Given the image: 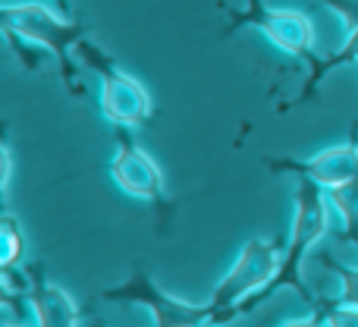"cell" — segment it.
<instances>
[{
	"label": "cell",
	"instance_id": "cell-12",
	"mask_svg": "<svg viewBox=\"0 0 358 327\" xmlns=\"http://www.w3.org/2000/svg\"><path fill=\"white\" fill-rule=\"evenodd\" d=\"M327 4L340 13L346 29H349V38H346V44H343V50L327 63V67H336V63H358V0H327Z\"/></svg>",
	"mask_w": 358,
	"mask_h": 327
},
{
	"label": "cell",
	"instance_id": "cell-8",
	"mask_svg": "<svg viewBox=\"0 0 358 327\" xmlns=\"http://www.w3.org/2000/svg\"><path fill=\"white\" fill-rule=\"evenodd\" d=\"M264 164L273 173H292L296 179H311L321 189H336V186L358 176V145H330L308 161H292V158H273L271 161L267 158Z\"/></svg>",
	"mask_w": 358,
	"mask_h": 327
},
{
	"label": "cell",
	"instance_id": "cell-5",
	"mask_svg": "<svg viewBox=\"0 0 358 327\" xmlns=\"http://www.w3.org/2000/svg\"><path fill=\"white\" fill-rule=\"evenodd\" d=\"M98 299L110 305H126V309L129 305H142V309L151 312L155 327H208V318H210L208 302L192 305L170 296L167 290L157 286V280L148 271H132V277H126L123 284L101 290Z\"/></svg>",
	"mask_w": 358,
	"mask_h": 327
},
{
	"label": "cell",
	"instance_id": "cell-13",
	"mask_svg": "<svg viewBox=\"0 0 358 327\" xmlns=\"http://www.w3.org/2000/svg\"><path fill=\"white\" fill-rule=\"evenodd\" d=\"M22 305H29L25 296V267L16 274H0V315H22Z\"/></svg>",
	"mask_w": 358,
	"mask_h": 327
},
{
	"label": "cell",
	"instance_id": "cell-14",
	"mask_svg": "<svg viewBox=\"0 0 358 327\" xmlns=\"http://www.w3.org/2000/svg\"><path fill=\"white\" fill-rule=\"evenodd\" d=\"M10 176H13V155H10V130L0 120V214L10 211L6 204V192H10Z\"/></svg>",
	"mask_w": 358,
	"mask_h": 327
},
{
	"label": "cell",
	"instance_id": "cell-2",
	"mask_svg": "<svg viewBox=\"0 0 358 327\" xmlns=\"http://www.w3.org/2000/svg\"><path fill=\"white\" fill-rule=\"evenodd\" d=\"M292 202H296V211H292L289 236H286V242H283L280 267L271 284L264 286V293L248 305V312L258 309L264 299H271L273 293H280L283 286H296V290L308 299V290L302 286V265H305V255L327 236L334 208H330V202H327V189H321V186L311 183V179H299Z\"/></svg>",
	"mask_w": 358,
	"mask_h": 327
},
{
	"label": "cell",
	"instance_id": "cell-15",
	"mask_svg": "<svg viewBox=\"0 0 358 327\" xmlns=\"http://www.w3.org/2000/svg\"><path fill=\"white\" fill-rule=\"evenodd\" d=\"M324 327H358V302H336L324 309Z\"/></svg>",
	"mask_w": 358,
	"mask_h": 327
},
{
	"label": "cell",
	"instance_id": "cell-6",
	"mask_svg": "<svg viewBox=\"0 0 358 327\" xmlns=\"http://www.w3.org/2000/svg\"><path fill=\"white\" fill-rule=\"evenodd\" d=\"M110 179L123 195L155 204V208H161L164 217L170 214L167 183H164L161 167L142 145L132 142L126 126H117V151L110 158Z\"/></svg>",
	"mask_w": 358,
	"mask_h": 327
},
{
	"label": "cell",
	"instance_id": "cell-3",
	"mask_svg": "<svg viewBox=\"0 0 358 327\" xmlns=\"http://www.w3.org/2000/svg\"><path fill=\"white\" fill-rule=\"evenodd\" d=\"M280 255H283V242L280 239H248L239 249L236 261L229 265V271L220 277V284L214 286L208 299V327H223L233 318L245 315L248 305L264 293V286L273 280L280 267Z\"/></svg>",
	"mask_w": 358,
	"mask_h": 327
},
{
	"label": "cell",
	"instance_id": "cell-11",
	"mask_svg": "<svg viewBox=\"0 0 358 327\" xmlns=\"http://www.w3.org/2000/svg\"><path fill=\"white\" fill-rule=\"evenodd\" d=\"M327 202L334 208V214L340 217L343 230L358 239V176L336 186V189H327Z\"/></svg>",
	"mask_w": 358,
	"mask_h": 327
},
{
	"label": "cell",
	"instance_id": "cell-1",
	"mask_svg": "<svg viewBox=\"0 0 358 327\" xmlns=\"http://www.w3.org/2000/svg\"><path fill=\"white\" fill-rule=\"evenodd\" d=\"M0 35L10 41V48L19 57H25L29 67L31 60L29 54H22V41L48 48L54 54V60L60 63V79L66 85V92L76 95V98L85 95V85H82L79 73L73 69V57H69V50L82 41L79 25L57 16L48 4H0Z\"/></svg>",
	"mask_w": 358,
	"mask_h": 327
},
{
	"label": "cell",
	"instance_id": "cell-7",
	"mask_svg": "<svg viewBox=\"0 0 358 327\" xmlns=\"http://www.w3.org/2000/svg\"><path fill=\"white\" fill-rule=\"evenodd\" d=\"M25 296H29V315L35 327H79V302L57 280L48 277L41 261H31L25 267Z\"/></svg>",
	"mask_w": 358,
	"mask_h": 327
},
{
	"label": "cell",
	"instance_id": "cell-10",
	"mask_svg": "<svg viewBox=\"0 0 358 327\" xmlns=\"http://www.w3.org/2000/svg\"><path fill=\"white\" fill-rule=\"evenodd\" d=\"M25 261V233L22 223L13 211L0 214V274H16L22 271Z\"/></svg>",
	"mask_w": 358,
	"mask_h": 327
},
{
	"label": "cell",
	"instance_id": "cell-17",
	"mask_svg": "<svg viewBox=\"0 0 358 327\" xmlns=\"http://www.w3.org/2000/svg\"><path fill=\"white\" fill-rule=\"evenodd\" d=\"M0 327H35V324H22V321L10 324V321H6V315H0Z\"/></svg>",
	"mask_w": 358,
	"mask_h": 327
},
{
	"label": "cell",
	"instance_id": "cell-9",
	"mask_svg": "<svg viewBox=\"0 0 358 327\" xmlns=\"http://www.w3.org/2000/svg\"><path fill=\"white\" fill-rule=\"evenodd\" d=\"M248 25L261 32L277 50L289 57H308L315 48V25L302 10H283V6H255Z\"/></svg>",
	"mask_w": 358,
	"mask_h": 327
},
{
	"label": "cell",
	"instance_id": "cell-4",
	"mask_svg": "<svg viewBox=\"0 0 358 327\" xmlns=\"http://www.w3.org/2000/svg\"><path fill=\"white\" fill-rule=\"evenodd\" d=\"M76 54L98 73V85H101L98 104H101V117L107 123L126 126V130H138V126L148 123L151 113H155V101H151V92L136 76L120 69L104 50L94 48L85 38L76 44Z\"/></svg>",
	"mask_w": 358,
	"mask_h": 327
},
{
	"label": "cell",
	"instance_id": "cell-16",
	"mask_svg": "<svg viewBox=\"0 0 358 327\" xmlns=\"http://www.w3.org/2000/svg\"><path fill=\"white\" fill-rule=\"evenodd\" d=\"M280 327H324V315L315 312V315H305V318H289V321H283Z\"/></svg>",
	"mask_w": 358,
	"mask_h": 327
}]
</instances>
